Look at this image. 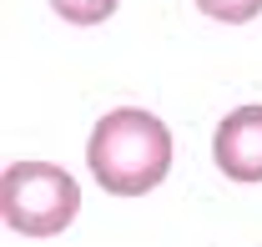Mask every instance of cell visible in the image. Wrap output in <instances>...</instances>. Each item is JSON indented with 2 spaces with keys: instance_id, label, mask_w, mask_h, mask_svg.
Returning <instances> with one entry per match:
<instances>
[{
  "instance_id": "1",
  "label": "cell",
  "mask_w": 262,
  "mask_h": 247,
  "mask_svg": "<svg viewBox=\"0 0 262 247\" xmlns=\"http://www.w3.org/2000/svg\"><path fill=\"white\" fill-rule=\"evenodd\" d=\"M91 177L116 197H141L171 172V131L151 111H106L86 141Z\"/></svg>"
},
{
  "instance_id": "2",
  "label": "cell",
  "mask_w": 262,
  "mask_h": 247,
  "mask_svg": "<svg viewBox=\"0 0 262 247\" xmlns=\"http://www.w3.org/2000/svg\"><path fill=\"white\" fill-rule=\"evenodd\" d=\"M81 212V187L56 161H15L0 177V217L20 237H56Z\"/></svg>"
},
{
  "instance_id": "3",
  "label": "cell",
  "mask_w": 262,
  "mask_h": 247,
  "mask_svg": "<svg viewBox=\"0 0 262 247\" xmlns=\"http://www.w3.org/2000/svg\"><path fill=\"white\" fill-rule=\"evenodd\" d=\"M212 156L232 182H262V106H237L212 136Z\"/></svg>"
},
{
  "instance_id": "4",
  "label": "cell",
  "mask_w": 262,
  "mask_h": 247,
  "mask_svg": "<svg viewBox=\"0 0 262 247\" xmlns=\"http://www.w3.org/2000/svg\"><path fill=\"white\" fill-rule=\"evenodd\" d=\"M116 5H121V0H51V10H56L61 20H71V26H101Z\"/></svg>"
},
{
  "instance_id": "5",
  "label": "cell",
  "mask_w": 262,
  "mask_h": 247,
  "mask_svg": "<svg viewBox=\"0 0 262 247\" xmlns=\"http://www.w3.org/2000/svg\"><path fill=\"white\" fill-rule=\"evenodd\" d=\"M212 20H227V26H247L262 15V0H196Z\"/></svg>"
}]
</instances>
